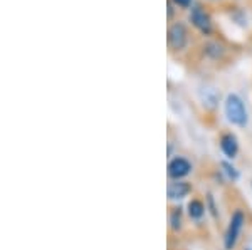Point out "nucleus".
Segmentation results:
<instances>
[{
    "label": "nucleus",
    "mask_w": 252,
    "mask_h": 250,
    "mask_svg": "<svg viewBox=\"0 0 252 250\" xmlns=\"http://www.w3.org/2000/svg\"><path fill=\"white\" fill-rule=\"evenodd\" d=\"M192 193V185L184 180H170L166 185L168 200H184Z\"/></svg>",
    "instance_id": "nucleus-6"
},
{
    "label": "nucleus",
    "mask_w": 252,
    "mask_h": 250,
    "mask_svg": "<svg viewBox=\"0 0 252 250\" xmlns=\"http://www.w3.org/2000/svg\"><path fill=\"white\" fill-rule=\"evenodd\" d=\"M190 171H192V163L184 156H175L168 161L166 173L170 180H184L185 176L190 175Z\"/></svg>",
    "instance_id": "nucleus-5"
},
{
    "label": "nucleus",
    "mask_w": 252,
    "mask_h": 250,
    "mask_svg": "<svg viewBox=\"0 0 252 250\" xmlns=\"http://www.w3.org/2000/svg\"><path fill=\"white\" fill-rule=\"evenodd\" d=\"M219 99H220V94L214 87H205V91H202V101H204V104L207 108H210V110H214L217 106Z\"/></svg>",
    "instance_id": "nucleus-9"
},
{
    "label": "nucleus",
    "mask_w": 252,
    "mask_h": 250,
    "mask_svg": "<svg viewBox=\"0 0 252 250\" xmlns=\"http://www.w3.org/2000/svg\"><path fill=\"white\" fill-rule=\"evenodd\" d=\"M244 223H246V215H244L242 210H235L232 213L229 220V225H227L225 230V237H223V249L225 250H234L235 245L239 242V237L242 233Z\"/></svg>",
    "instance_id": "nucleus-2"
},
{
    "label": "nucleus",
    "mask_w": 252,
    "mask_h": 250,
    "mask_svg": "<svg viewBox=\"0 0 252 250\" xmlns=\"http://www.w3.org/2000/svg\"><path fill=\"white\" fill-rule=\"evenodd\" d=\"M220 150L229 160H234L239 153V139L234 133H223L220 136Z\"/></svg>",
    "instance_id": "nucleus-7"
},
{
    "label": "nucleus",
    "mask_w": 252,
    "mask_h": 250,
    "mask_svg": "<svg viewBox=\"0 0 252 250\" xmlns=\"http://www.w3.org/2000/svg\"><path fill=\"white\" fill-rule=\"evenodd\" d=\"M223 111H225V116L229 119L230 124L237 128H246L247 123H249V114H247V110H246V104L241 96L234 94H227L225 101H223Z\"/></svg>",
    "instance_id": "nucleus-1"
},
{
    "label": "nucleus",
    "mask_w": 252,
    "mask_h": 250,
    "mask_svg": "<svg viewBox=\"0 0 252 250\" xmlns=\"http://www.w3.org/2000/svg\"><path fill=\"white\" fill-rule=\"evenodd\" d=\"M177 7H182V9H187V7H190V3H192V0H172Z\"/></svg>",
    "instance_id": "nucleus-13"
},
{
    "label": "nucleus",
    "mask_w": 252,
    "mask_h": 250,
    "mask_svg": "<svg viewBox=\"0 0 252 250\" xmlns=\"http://www.w3.org/2000/svg\"><path fill=\"white\" fill-rule=\"evenodd\" d=\"M205 51H207V54H209L210 57H214V59H219L223 54V47L220 46V44H217V42H209L205 46Z\"/></svg>",
    "instance_id": "nucleus-12"
},
{
    "label": "nucleus",
    "mask_w": 252,
    "mask_h": 250,
    "mask_svg": "<svg viewBox=\"0 0 252 250\" xmlns=\"http://www.w3.org/2000/svg\"><path fill=\"white\" fill-rule=\"evenodd\" d=\"M205 210H207L205 203L198 198L190 200L189 205H187V213H189V217L192 220H200L205 215Z\"/></svg>",
    "instance_id": "nucleus-8"
},
{
    "label": "nucleus",
    "mask_w": 252,
    "mask_h": 250,
    "mask_svg": "<svg viewBox=\"0 0 252 250\" xmlns=\"http://www.w3.org/2000/svg\"><path fill=\"white\" fill-rule=\"evenodd\" d=\"M170 227L173 232H178L182 228V208H173L170 213Z\"/></svg>",
    "instance_id": "nucleus-11"
},
{
    "label": "nucleus",
    "mask_w": 252,
    "mask_h": 250,
    "mask_svg": "<svg viewBox=\"0 0 252 250\" xmlns=\"http://www.w3.org/2000/svg\"><path fill=\"white\" fill-rule=\"evenodd\" d=\"M220 167H222L223 175H225L230 181H237L239 180V171H237V168H235L232 163H229V161H222Z\"/></svg>",
    "instance_id": "nucleus-10"
},
{
    "label": "nucleus",
    "mask_w": 252,
    "mask_h": 250,
    "mask_svg": "<svg viewBox=\"0 0 252 250\" xmlns=\"http://www.w3.org/2000/svg\"><path fill=\"white\" fill-rule=\"evenodd\" d=\"M190 22L192 26L197 29L200 34L204 35H210L214 30V24H212V17L202 5H193L190 9Z\"/></svg>",
    "instance_id": "nucleus-4"
},
{
    "label": "nucleus",
    "mask_w": 252,
    "mask_h": 250,
    "mask_svg": "<svg viewBox=\"0 0 252 250\" xmlns=\"http://www.w3.org/2000/svg\"><path fill=\"white\" fill-rule=\"evenodd\" d=\"M189 27L185 26L182 20H177V22L170 24L168 32H166V42H168L170 51L178 52L184 51L189 44Z\"/></svg>",
    "instance_id": "nucleus-3"
},
{
    "label": "nucleus",
    "mask_w": 252,
    "mask_h": 250,
    "mask_svg": "<svg viewBox=\"0 0 252 250\" xmlns=\"http://www.w3.org/2000/svg\"><path fill=\"white\" fill-rule=\"evenodd\" d=\"M246 250H252V249H246Z\"/></svg>",
    "instance_id": "nucleus-14"
}]
</instances>
